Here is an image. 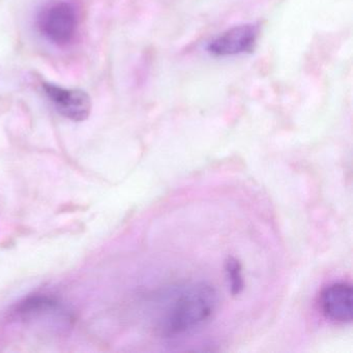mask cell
<instances>
[{
    "label": "cell",
    "mask_w": 353,
    "mask_h": 353,
    "mask_svg": "<svg viewBox=\"0 0 353 353\" xmlns=\"http://www.w3.org/2000/svg\"><path fill=\"white\" fill-rule=\"evenodd\" d=\"M16 313L22 321L32 326L49 330H67L71 327L73 317L54 297L46 294H34L20 301Z\"/></svg>",
    "instance_id": "7a4b0ae2"
},
{
    "label": "cell",
    "mask_w": 353,
    "mask_h": 353,
    "mask_svg": "<svg viewBox=\"0 0 353 353\" xmlns=\"http://www.w3.org/2000/svg\"><path fill=\"white\" fill-rule=\"evenodd\" d=\"M43 90L47 98L54 105L59 114L73 121H84L92 112V99L88 92L82 90H71L55 85L53 83L43 84Z\"/></svg>",
    "instance_id": "277c9868"
},
{
    "label": "cell",
    "mask_w": 353,
    "mask_h": 353,
    "mask_svg": "<svg viewBox=\"0 0 353 353\" xmlns=\"http://www.w3.org/2000/svg\"><path fill=\"white\" fill-rule=\"evenodd\" d=\"M257 24L234 26L210 42L208 51L214 57H226L252 52L259 37Z\"/></svg>",
    "instance_id": "5b68a950"
},
{
    "label": "cell",
    "mask_w": 353,
    "mask_h": 353,
    "mask_svg": "<svg viewBox=\"0 0 353 353\" xmlns=\"http://www.w3.org/2000/svg\"><path fill=\"white\" fill-rule=\"evenodd\" d=\"M77 23L75 7L68 1L51 3L39 14L38 28L41 34L57 46H67L74 40Z\"/></svg>",
    "instance_id": "3957f363"
},
{
    "label": "cell",
    "mask_w": 353,
    "mask_h": 353,
    "mask_svg": "<svg viewBox=\"0 0 353 353\" xmlns=\"http://www.w3.org/2000/svg\"><path fill=\"white\" fill-rule=\"evenodd\" d=\"M218 303V292L208 283L171 287L159 296L154 330L163 339L187 336L210 321Z\"/></svg>",
    "instance_id": "6da1fadb"
},
{
    "label": "cell",
    "mask_w": 353,
    "mask_h": 353,
    "mask_svg": "<svg viewBox=\"0 0 353 353\" xmlns=\"http://www.w3.org/2000/svg\"><path fill=\"white\" fill-rule=\"evenodd\" d=\"M320 309L327 319L339 323L352 320L353 291L350 284L332 283L322 290L319 299Z\"/></svg>",
    "instance_id": "8992f818"
},
{
    "label": "cell",
    "mask_w": 353,
    "mask_h": 353,
    "mask_svg": "<svg viewBox=\"0 0 353 353\" xmlns=\"http://www.w3.org/2000/svg\"><path fill=\"white\" fill-rule=\"evenodd\" d=\"M225 272L230 287L231 294L233 296L241 294L245 288V281L241 274V265L239 260L229 257L225 262Z\"/></svg>",
    "instance_id": "52a82bcc"
}]
</instances>
